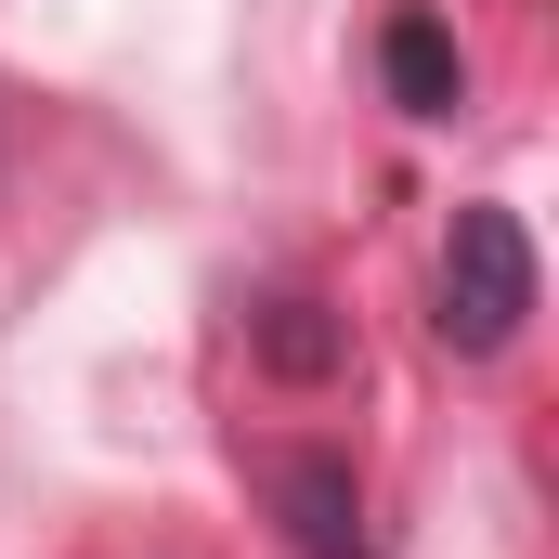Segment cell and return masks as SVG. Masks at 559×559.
<instances>
[{"label": "cell", "mask_w": 559, "mask_h": 559, "mask_svg": "<svg viewBox=\"0 0 559 559\" xmlns=\"http://www.w3.org/2000/svg\"><path fill=\"white\" fill-rule=\"evenodd\" d=\"M378 66H391V105L404 118H455L468 105V52L442 39V13H391L378 26Z\"/></svg>", "instance_id": "cell-3"}, {"label": "cell", "mask_w": 559, "mask_h": 559, "mask_svg": "<svg viewBox=\"0 0 559 559\" xmlns=\"http://www.w3.org/2000/svg\"><path fill=\"white\" fill-rule=\"evenodd\" d=\"M261 365H274V378H338V365H352V325H338L312 286H286V299H261Z\"/></svg>", "instance_id": "cell-4"}, {"label": "cell", "mask_w": 559, "mask_h": 559, "mask_svg": "<svg viewBox=\"0 0 559 559\" xmlns=\"http://www.w3.org/2000/svg\"><path fill=\"white\" fill-rule=\"evenodd\" d=\"M261 495H274V534L299 559H378L365 534V481L338 455H261Z\"/></svg>", "instance_id": "cell-2"}, {"label": "cell", "mask_w": 559, "mask_h": 559, "mask_svg": "<svg viewBox=\"0 0 559 559\" xmlns=\"http://www.w3.org/2000/svg\"><path fill=\"white\" fill-rule=\"evenodd\" d=\"M521 325H534V235H521V209H455V235H442V338L468 365H495Z\"/></svg>", "instance_id": "cell-1"}]
</instances>
